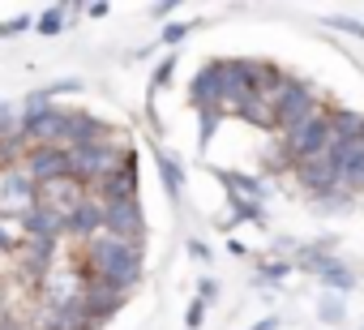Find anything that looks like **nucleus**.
Returning <instances> with one entry per match:
<instances>
[{
    "label": "nucleus",
    "mask_w": 364,
    "mask_h": 330,
    "mask_svg": "<svg viewBox=\"0 0 364 330\" xmlns=\"http://www.w3.org/2000/svg\"><path fill=\"white\" fill-rule=\"evenodd\" d=\"M82 253H86V279L112 287L116 296H124V292H133L141 283L146 262H141V245L137 240H124V236H112V232L99 228L95 236H86Z\"/></svg>",
    "instance_id": "obj_1"
},
{
    "label": "nucleus",
    "mask_w": 364,
    "mask_h": 330,
    "mask_svg": "<svg viewBox=\"0 0 364 330\" xmlns=\"http://www.w3.org/2000/svg\"><path fill=\"white\" fill-rule=\"evenodd\" d=\"M124 154H129V150H116L112 142L77 146V150H69V176H73V181H90V185H99V181H107V176L120 172Z\"/></svg>",
    "instance_id": "obj_2"
},
{
    "label": "nucleus",
    "mask_w": 364,
    "mask_h": 330,
    "mask_svg": "<svg viewBox=\"0 0 364 330\" xmlns=\"http://www.w3.org/2000/svg\"><path fill=\"white\" fill-rule=\"evenodd\" d=\"M274 129H283V133H291V129H300L309 116H317V99H313V90L304 86V82H283L279 90H274Z\"/></svg>",
    "instance_id": "obj_3"
},
{
    "label": "nucleus",
    "mask_w": 364,
    "mask_h": 330,
    "mask_svg": "<svg viewBox=\"0 0 364 330\" xmlns=\"http://www.w3.org/2000/svg\"><path fill=\"white\" fill-rule=\"evenodd\" d=\"M330 137H334V116H309L300 129H291L287 133V154L296 159V163H309V159H317V154H326L330 150Z\"/></svg>",
    "instance_id": "obj_4"
},
{
    "label": "nucleus",
    "mask_w": 364,
    "mask_h": 330,
    "mask_svg": "<svg viewBox=\"0 0 364 330\" xmlns=\"http://www.w3.org/2000/svg\"><path fill=\"white\" fill-rule=\"evenodd\" d=\"M39 202V185L26 168H0V215H26Z\"/></svg>",
    "instance_id": "obj_5"
},
{
    "label": "nucleus",
    "mask_w": 364,
    "mask_h": 330,
    "mask_svg": "<svg viewBox=\"0 0 364 330\" xmlns=\"http://www.w3.org/2000/svg\"><path fill=\"white\" fill-rule=\"evenodd\" d=\"M82 292H86V270L48 266L39 275V300L43 304H73V300H82Z\"/></svg>",
    "instance_id": "obj_6"
},
{
    "label": "nucleus",
    "mask_w": 364,
    "mask_h": 330,
    "mask_svg": "<svg viewBox=\"0 0 364 330\" xmlns=\"http://www.w3.org/2000/svg\"><path fill=\"white\" fill-rule=\"evenodd\" d=\"M146 228L141 219V202L137 198H124V202H103V232L112 236H124V240H137Z\"/></svg>",
    "instance_id": "obj_7"
},
{
    "label": "nucleus",
    "mask_w": 364,
    "mask_h": 330,
    "mask_svg": "<svg viewBox=\"0 0 364 330\" xmlns=\"http://www.w3.org/2000/svg\"><path fill=\"white\" fill-rule=\"evenodd\" d=\"M26 172L35 176V185L69 176V150L65 146H31L26 150Z\"/></svg>",
    "instance_id": "obj_8"
},
{
    "label": "nucleus",
    "mask_w": 364,
    "mask_h": 330,
    "mask_svg": "<svg viewBox=\"0 0 364 330\" xmlns=\"http://www.w3.org/2000/svg\"><path fill=\"white\" fill-rule=\"evenodd\" d=\"M35 326L39 330H95L86 309H82V300H73V304H39L35 309Z\"/></svg>",
    "instance_id": "obj_9"
},
{
    "label": "nucleus",
    "mask_w": 364,
    "mask_h": 330,
    "mask_svg": "<svg viewBox=\"0 0 364 330\" xmlns=\"http://www.w3.org/2000/svg\"><path fill=\"white\" fill-rule=\"evenodd\" d=\"M86 198V189L73 181V176H60V181H48V185H39V206H52L56 215H69L77 202Z\"/></svg>",
    "instance_id": "obj_10"
},
{
    "label": "nucleus",
    "mask_w": 364,
    "mask_h": 330,
    "mask_svg": "<svg viewBox=\"0 0 364 330\" xmlns=\"http://www.w3.org/2000/svg\"><path fill=\"white\" fill-rule=\"evenodd\" d=\"M116 304H120V296H116L112 287H103V283L86 279V292H82V309H86L90 326H103V321L116 313Z\"/></svg>",
    "instance_id": "obj_11"
},
{
    "label": "nucleus",
    "mask_w": 364,
    "mask_h": 330,
    "mask_svg": "<svg viewBox=\"0 0 364 330\" xmlns=\"http://www.w3.org/2000/svg\"><path fill=\"white\" fill-rule=\"evenodd\" d=\"M300 176H304V185H309V189L330 193V189H334V154L326 150V154H317V159L300 163Z\"/></svg>",
    "instance_id": "obj_12"
},
{
    "label": "nucleus",
    "mask_w": 364,
    "mask_h": 330,
    "mask_svg": "<svg viewBox=\"0 0 364 330\" xmlns=\"http://www.w3.org/2000/svg\"><path fill=\"white\" fill-rule=\"evenodd\" d=\"M56 26H60V9H52V14L43 18V35H56Z\"/></svg>",
    "instance_id": "obj_13"
}]
</instances>
